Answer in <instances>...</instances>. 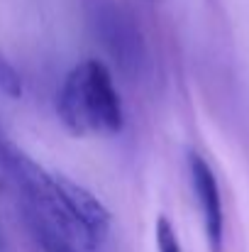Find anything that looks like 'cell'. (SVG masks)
<instances>
[{
  "mask_svg": "<svg viewBox=\"0 0 249 252\" xmlns=\"http://www.w3.org/2000/svg\"><path fill=\"white\" fill-rule=\"evenodd\" d=\"M56 110L74 135H117L125 125L112 74L98 59L74 66L59 91Z\"/></svg>",
  "mask_w": 249,
  "mask_h": 252,
  "instance_id": "cell-1",
  "label": "cell"
},
{
  "mask_svg": "<svg viewBox=\"0 0 249 252\" xmlns=\"http://www.w3.org/2000/svg\"><path fill=\"white\" fill-rule=\"evenodd\" d=\"M93 25H95V37L103 42L108 54L125 71H135L144 54L135 20L112 0H103L93 10Z\"/></svg>",
  "mask_w": 249,
  "mask_h": 252,
  "instance_id": "cell-2",
  "label": "cell"
},
{
  "mask_svg": "<svg viewBox=\"0 0 249 252\" xmlns=\"http://www.w3.org/2000/svg\"><path fill=\"white\" fill-rule=\"evenodd\" d=\"M188 169H191L193 191H195L198 203H200L208 245L213 252H220L222 250V235H225V216H222V198H220L218 179H215L210 164L195 152L188 155Z\"/></svg>",
  "mask_w": 249,
  "mask_h": 252,
  "instance_id": "cell-3",
  "label": "cell"
},
{
  "mask_svg": "<svg viewBox=\"0 0 249 252\" xmlns=\"http://www.w3.org/2000/svg\"><path fill=\"white\" fill-rule=\"evenodd\" d=\"M56 186H59L71 216L83 228L90 250L100 248L105 243L108 233H110V213H108V208L88 189H83L76 181H71V179H66L61 174H56Z\"/></svg>",
  "mask_w": 249,
  "mask_h": 252,
  "instance_id": "cell-4",
  "label": "cell"
},
{
  "mask_svg": "<svg viewBox=\"0 0 249 252\" xmlns=\"http://www.w3.org/2000/svg\"><path fill=\"white\" fill-rule=\"evenodd\" d=\"M27 225H29L34 240L39 243L42 252H76L74 250V243H71L69 238H64L56 228H52V225H49L39 213H34L32 208H29V213H27Z\"/></svg>",
  "mask_w": 249,
  "mask_h": 252,
  "instance_id": "cell-5",
  "label": "cell"
},
{
  "mask_svg": "<svg viewBox=\"0 0 249 252\" xmlns=\"http://www.w3.org/2000/svg\"><path fill=\"white\" fill-rule=\"evenodd\" d=\"M0 91L10 98H20L22 95V79L15 71V66L0 54Z\"/></svg>",
  "mask_w": 249,
  "mask_h": 252,
  "instance_id": "cell-6",
  "label": "cell"
},
{
  "mask_svg": "<svg viewBox=\"0 0 249 252\" xmlns=\"http://www.w3.org/2000/svg\"><path fill=\"white\" fill-rule=\"evenodd\" d=\"M157 250L159 252H181V243H178V235L173 230V225L168 223L166 216L157 218Z\"/></svg>",
  "mask_w": 249,
  "mask_h": 252,
  "instance_id": "cell-7",
  "label": "cell"
},
{
  "mask_svg": "<svg viewBox=\"0 0 249 252\" xmlns=\"http://www.w3.org/2000/svg\"><path fill=\"white\" fill-rule=\"evenodd\" d=\"M7 181H10V179H7V174H5V167H2V162H0V189H2V186H5Z\"/></svg>",
  "mask_w": 249,
  "mask_h": 252,
  "instance_id": "cell-8",
  "label": "cell"
},
{
  "mask_svg": "<svg viewBox=\"0 0 249 252\" xmlns=\"http://www.w3.org/2000/svg\"><path fill=\"white\" fill-rule=\"evenodd\" d=\"M0 252H5V235H2V230H0Z\"/></svg>",
  "mask_w": 249,
  "mask_h": 252,
  "instance_id": "cell-9",
  "label": "cell"
}]
</instances>
